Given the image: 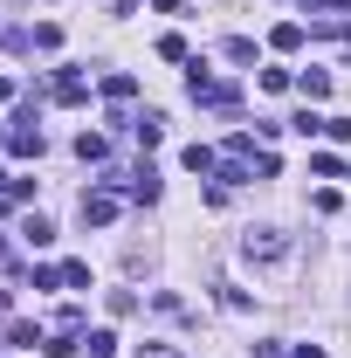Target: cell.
<instances>
[{
	"label": "cell",
	"mask_w": 351,
	"mask_h": 358,
	"mask_svg": "<svg viewBox=\"0 0 351 358\" xmlns=\"http://www.w3.org/2000/svg\"><path fill=\"white\" fill-rule=\"evenodd\" d=\"M152 358H173V352H152Z\"/></svg>",
	"instance_id": "6da1fadb"
}]
</instances>
